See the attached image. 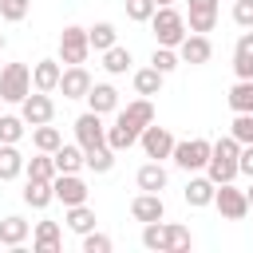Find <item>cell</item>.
<instances>
[{
    "label": "cell",
    "instance_id": "43",
    "mask_svg": "<svg viewBox=\"0 0 253 253\" xmlns=\"http://www.w3.org/2000/svg\"><path fill=\"white\" fill-rule=\"evenodd\" d=\"M245 198H249V210H253V182H249V190H245Z\"/></svg>",
    "mask_w": 253,
    "mask_h": 253
},
{
    "label": "cell",
    "instance_id": "42",
    "mask_svg": "<svg viewBox=\"0 0 253 253\" xmlns=\"http://www.w3.org/2000/svg\"><path fill=\"white\" fill-rule=\"evenodd\" d=\"M237 166H241V174H245V178H253V142H249V146H241Z\"/></svg>",
    "mask_w": 253,
    "mask_h": 253
},
{
    "label": "cell",
    "instance_id": "36",
    "mask_svg": "<svg viewBox=\"0 0 253 253\" xmlns=\"http://www.w3.org/2000/svg\"><path fill=\"white\" fill-rule=\"evenodd\" d=\"M24 115H0V142H20L24 138Z\"/></svg>",
    "mask_w": 253,
    "mask_h": 253
},
{
    "label": "cell",
    "instance_id": "18",
    "mask_svg": "<svg viewBox=\"0 0 253 253\" xmlns=\"http://www.w3.org/2000/svg\"><path fill=\"white\" fill-rule=\"evenodd\" d=\"M51 158H55V170H59V174H79V170L87 166V150H83L79 142H63Z\"/></svg>",
    "mask_w": 253,
    "mask_h": 253
},
{
    "label": "cell",
    "instance_id": "14",
    "mask_svg": "<svg viewBox=\"0 0 253 253\" xmlns=\"http://www.w3.org/2000/svg\"><path fill=\"white\" fill-rule=\"evenodd\" d=\"M130 217L134 221H162L166 217V202H162V194H150V190H142V194H134V202H130Z\"/></svg>",
    "mask_w": 253,
    "mask_h": 253
},
{
    "label": "cell",
    "instance_id": "16",
    "mask_svg": "<svg viewBox=\"0 0 253 253\" xmlns=\"http://www.w3.org/2000/svg\"><path fill=\"white\" fill-rule=\"evenodd\" d=\"M59 91H63V99H87V91H91V75H87V67H83V63L63 67Z\"/></svg>",
    "mask_w": 253,
    "mask_h": 253
},
{
    "label": "cell",
    "instance_id": "45",
    "mask_svg": "<svg viewBox=\"0 0 253 253\" xmlns=\"http://www.w3.org/2000/svg\"><path fill=\"white\" fill-rule=\"evenodd\" d=\"M4 43H8V40H4V32H0V51H4Z\"/></svg>",
    "mask_w": 253,
    "mask_h": 253
},
{
    "label": "cell",
    "instance_id": "34",
    "mask_svg": "<svg viewBox=\"0 0 253 253\" xmlns=\"http://www.w3.org/2000/svg\"><path fill=\"white\" fill-rule=\"evenodd\" d=\"M115 154H119V150H111L107 142H103V146H95V150H87V170H95V174H107V170L115 166Z\"/></svg>",
    "mask_w": 253,
    "mask_h": 253
},
{
    "label": "cell",
    "instance_id": "22",
    "mask_svg": "<svg viewBox=\"0 0 253 253\" xmlns=\"http://www.w3.org/2000/svg\"><path fill=\"white\" fill-rule=\"evenodd\" d=\"M28 233H32V225H28L20 213H8V217L0 221V245H8V249H20V245L28 241Z\"/></svg>",
    "mask_w": 253,
    "mask_h": 253
},
{
    "label": "cell",
    "instance_id": "28",
    "mask_svg": "<svg viewBox=\"0 0 253 253\" xmlns=\"http://www.w3.org/2000/svg\"><path fill=\"white\" fill-rule=\"evenodd\" d=\"M24 202H28L32 210H43V206H51V202H55V190H51V182H43V178H28V186H24Z\"/></svg>",
    "mask_w": 253,
    "mask_h": 253
},
{
    "label": "cell",
    "instance_id": "2",
    "mask_svg": "<svg viewBox=\"0 0 253 253\" xmlns=\"http://www.w3.org/2000/svg\"><path fill=\"white\" fill-rule=\"evenodd\" d=\"M237 158H241V142H237L233 134H225V138L213 142V154H210V162H206V174H210L217 186H221V182H233V178L241 174Z\"/></svg>",
    "mask_w": 253,
    "mask_h": 253
},
{
    "label": "cell",
    "instance_id": "9",
    "mask_svg": "<svg viewBox=\"0 0 253 253\" xmlns=\"http://www.w3.org/2000/svg\"><path fill=\"white\" fill-rule=\"evenodd\" d=\"M75 142H79L83 150H95V146H103V142H107V126H103V115H95V111L79 115V119H75Z\"/></svg>",
    "mask_w": 253,
    "mask_h": 253
},
{
    "label": "cell",
    "instance_id": "35",
    "mask_svg": "<svg viewBox=\"0 0 253 253\" xmlns=\"http://www.w3.org/2000/svg\"><path fill=\"white\" fill-rule=\"evenodd\" d=\"M178 63H182V59H178V47H162V43H158V47L150 51V67H158L162 75H170Z\"/></svg>",
    "mask_w": 253,
    "mask_h": 253
},
{
    "label": "cell",
    "instance_id": "33",
    "mask_svg": "<svg viewBox=\"0 0 253 253\" xmlns=\"http://www.w3.org/2000/svg\"><path fill=\"white\" fill-rule=\"evenodd\" d=\"M103 67L111 71V75H126V67H130V47H107L103 51Z\"/></svg>",
    "mask_w": 253,
    "mask_h": 253
},
{
    "label": "cell",
    "instance_id": "30",
    "mask_svg": "<svg viewBox=\"0 0 253 253\" xmlns=\"http://www.w3.org/2000/svg\"><path fill=\"white\" fill-rule=\"evenodd\" d=\"M162 79H166V75H162L158 67H138V71H134V91L146 95V99H154V95L162 91Z\"/></svg>",
    "mask_w": 253,
    "mask_h": 253
},
{
    "label": "cell",
    "instance_id": "39",
    "mask_svg": "<svg viewBox=\"0 0 253 253\" xmlns=\"http://www.w3.org/2000/svg\"><path fill=\"white\" fill-rule=\"evenodd\" d=\"M229 134H233L241 146H249V142H253V115H233V126H229Z\"/></svg>",
    "mask_w": 253,
    "mask_h": 253
},
{
    "label": "cell",
    "instance_id": "24",
    "mask_svg": "<svg viewBox=\"0 0 253 253\" xmlns=\"http://www.w3.org/2000/svg\"><path fill=\"white\" fill-rule=\"evenodd\" d=\"M194 245L190 229L178 225V221H162V253H186Z\"/></svg>",
    "mask_w": 253,
    "mask_h": 253
},
{
    "label": "cell",
    "instance_id": "10",
    "mask_svg": "<svg viewBox=\"0 0 253 253\" xmlns=\"http://www.w3.org/2000/svg\"><path fill=\"white\" fill-rule=\"evenodd\" d=\"M210 55H213V43H210V36H202V32H190V36L178 43V59L190 63V67L210 63Z\"/></svg>",
    "mask_w": 253,
    "mask_h": 253
},
{
    "label": "cell",
    "instance_id": "15",
    "mask_svg": "<svg viewBox=\"0 0 253 253\" xmlns=\"http://www.w3.org/2000/svg\"><path fill=\"white\" fill-rule=\"evenodd\" d=\"M59 79H63V63L59 59H40L32 67V91H59Z\"/></svg>",
    "mask_w": 253,
    "mask_h": 253
},
{
    "label": "cell",
    "instance_id": "32",
    "mask_svg": "<svg viewBox=\"0 0 253 253\" xmlns=\"http://www.w3.org/2000/svg\"><path fill=\"white\" fill-rule=\"evenodd\" d=\"M24 174H28V178H43V182H51V178H55L59 170H55V158H51L47 150H40L36 158H28V166H24Z\"/></svg>",
    "mask_w": 253,
    "mask_h": 253
},
{
    "label": "cell",
    "instance_id": "3",
    "mask_svg": "<svg viewBox=\"0 0 253 253\" xmlns=\"http://www.w3.org/2000/svg\"><path fill=\"white\" fill-rule=\"evenodd\" d=\"M150 28H154V40L162 43V47H178L190 32V24H186V16L174 8V4H166V8H154V16H150Z\"/></svg>",
    "mask_w": 253,
    "mask_h": 253
},
{
    "label": "cell",
    "instance_id": "19",
    "mask_svg": "<svg viewBox=\"0 0 253 253\" xmlns=\"http://www.w3.org/2000/svg\"><path fill=\"white\" fill-rule=\"evenodd\" d=\"M134 182H138V190H150V194H162L166 190V182H170V174H166V166L162 162H142L138 166V174H134Z\"/></svg>",
    "mask_w": 253,
    "mask_h": 253
},
{
    "label": "cell",
    "instance_id": "38",
    "mask_svg": "<svg viewBox=\"0 0 253 253\" xmlns=\"http://www.w3.org/2000/svg\"><path fill=\"white\" fill-rule=\"evenodd\" d=\"M154 0H126V16L134 20V24H150V16H154Z\"/></svg>",
    "mask_w": 253,
    "mask_h": 253
},
{
    "label": "cell",
    "instance_id": "37",
    "mask_svg": "<svg viewBox=\"0 0 253 253\" xmlns=\"http://www.w3.org/2000/svg\"><path fill=\"white\" fill-rule=\"evenodd\" d=\"M28 12H32V0H0V16L8 24H20Z\"/></svg>",
    "mask_w": 253,
    "mask_h": 253
},
{
    "label": "cell",
    "instance_id": "29",
    "mask_svg": "<svg viewBox=\"0 0 253 253\" xmlns=\"http://www.w3.org/2000/svg\"><path fill=\"white\" fill-rule=\"evenodd\" d=\"M32 146H36V150H47V154H55V150L63 146V134H59V126H51V123H40V126H32Z\"/></svg>",
    "mask_w": 253,
    "mask_h": 253
},
{
    "label": "cell",
    "instance_id": "20",
    "mask_svg": "<svg viewBox=\"0 0 253 253\" xmlns=\"http://www.w3.org/2000/svg\"><path fill=\"white\" fill-rule=\"evenodd\" d=\"M87 107H91L95 115H111V111H119V91H115L111 83H91Z\"/></svg>",
    "mask_w": 253,
    "mask_h": 253
},
{
    "label": "cell",
    "instance_id": "12",
    "mask_svg": "<svg viewBox=\"0 0 253 253\" xmlns=\"http://www.w3.org/2000/svg\"><path fill=\"white\" fill-rule=\"evenodd\" d=\"M51 190H55V202H63V210L87 202V182L79 174H55L51 178Z\"/></svg>",
    "mask_w": 253,
    "mask_h": 253
},
{
    "label": "cell",
    "instance_id": "17",
    "mask_svg": "<svg viewBox=\"0 0 253 253\" xmlns=\"http://www.w3.org/2000/svg\"><path fill=\"white\" fill-rule=\"evenodd\" d=\"M213 194H217V182H213L210 174H206V178H190V182H186V190H182L186 206H194V210L213 206Z\"/></svg>",
    "mask_w": 253,
    "mask_h": 253
},
{
    "label": "cell",
    "instance_id": "6",
    "mask_svg": "<svg viewBox=\"0 0 253 253\" xmlns=\"http://www.w3.org/2000/svg\"><path fill=\"white\" fill-rule=\"evenodd\" d=\"M210 154H213V142H210V138H182V142H174V162H178L186 174L206 170Z\"/></svg>",
    "mask_w": 253,
    "mask_h": 253
},
{
    "label": "cell",
    "instance_id": "27",
    "mask_svg": "<svg viewBox=\"0 0 253 253\" xmlns=\"http://www.w3.org/2000/svg\"><path fill=\"white\" fill-rule=\"evenodd\" d=\"M225 99H229V111L233 115H253V79H237Z\"/></svg>",
    "mask_w": 253,
    "mask_h": 253
},
{
    "label": "cell",
    "instance_id": "26",
    "mask_svg": "<svg viewBox=\"0 0 253 253\" xmlns=\"http://www.w3.org/2000/svg\"><path fill=\"white\" fill-rule=\"evenodd\" d=\"M63 221H67V229L71 233H91L95 229V210L87 206V202H79V206H67V213H63Z\"/></svg>",
    "mask_w": 253,
    "mask_h": 253
},
{
    "label": "cell",
    "instance_id": "7",
    "mask_svg": "<svg viewBox=\"0 0 253 253\" xmlns=\"http://www.w3.org/2000/svg\"><path fill=\"white\" fill-rule=\"evenodd\" d=\"M174 134H170V126H146L142 134H138V146H142V154L146 158H154V162H162V158H174Z\"/></svg>",
    "mask_w": 253,
    "mask_h": 253
},
{
    "label": "cell",
    "instance_id": "40",
    "mask_svg": "<svg viewBox=\"0 0 253 253\" xmlns=\"http://www.w3.org/2000/svg\"><path fill=\"white\" fill-rule=\"evenodd\" d=\"M111 245H115V241H111L107 233H95V229L83 233V253H111Z\"/></svg>",
    "mask_w": 253,
    "mask_h": 253
},
{
    "label": "cell",
    "instance_id": "23",
    "mask_svg": "<svg viewBox=\"0 0 253 253\" xmlns=\"http://www.w3.org/2000/svg\"><path fill=\"white\" fill-rule=\"evenodd\" d=\"M233 75L253 79V32L237 36V43H233Z\"/></svg>",
    "mask_w": 253,
    "mask_h": 253
},
{
    "label": "cell",
    "instance_id": "13",
    "mask_svg": "<svg viewBox=\"0 0 253 253\" xmlns=\"http://www.w3.org/2000/svg\"><path fill=\"white\" fill-rule=\"evenodd\" d=\"M186 8H190V16H186L190 32H202V36H206V32H213L221 0H186Z\"/></svg>",
    "mask_w": 253,
    "mask_h": 253
},
{
    "label": "cell",
    "instance_id": "11",
    "mask_svg": "<svg viewBox=\"0 0 253 253\" xmlns=\"http://www.w3.org/2000/svg\"><path fill=\"white\" fill-rule=\"evenodd\" d=\"M20 115H24L28 126H40V123H51V119H55V103H51L47 91H36V95H28V99L20 103Z\"/></svg>",
    "mask_w": 253,
    "mask_h": 253
},
{
    "label": "cell",
    "instance_id": "41",
    "mask_svg": "<svg viewBox=\"0 0 253 253\" xmlns=\"http://www.w3.org/2000/svg\"><path fill=\"white\" fill-rule=\"evenodd\" d=\"M233 24L253 28V0H233Z\"/></svg>",
    "mask_w": 253,
    "mask_h": 253
},
{
    "label": "cell",
    "instance_id": "4",
    "mask_svg": "<svg viewBox=\"0 0 253 253\" xmlns=\"http://www.w3.org/2000/svg\"><path fill=\"white\" fill-rule=\"evenodd\" d=\"M32 95V67L28 63H8L0 71V99L4 103H24Z\"/></svg>",
    "mask_w": 253,
    "mask_h": 253
},
{
    "label": "cell",
    "instance_id": "21",
    "mask_svg": "<svg viewBox=\"0 0 253 253\" xmlns=\"http://www.w3.org/2000/svg\"><path fill=\"white\" fill-rule=\"evenodd\" d=\"M63 245V233L55 221H36V233H32V249L36 253H59Z\"/></svg>",
    "mask_w": 253,
    "mask_h": 253
},
{
    "label": "cell",
    "instance_id": "31",
    "mask_svg": "<svg viewBox=\"0 0 253 253\" xmlns=\"http://www.w3.org/2000/svg\"><path fill=\"white\" fill-rule=\"evenodd\" d=\"M87 40H91V51H107V47H115L119 43V32H115V24H95V28H87Z\"/></svg>",
    "mask_w": 253,
    "mask_h": 253
},
{
    "label": "cell",
    "instance_id": "5",
    "mask_svg": "<svg viewBox=\"0 0 253 253\" xmlns=\"http://www.w3.org/2000/svg\"><path fill=\"white\" fill-rule=\"evenodd\" d=\"M87 55H91L87 28H79V24H67V28L59 32V63L75 67V63H87Z\"/></svg>",
    "mask_w": 253,
    "mask_h": 253
},
{
    "label": "cell",
    "instance_id": "25",
    "mask_svg": "<svg viewBox=\"0 0 253 253\" xmlns=\"http://www.w3.org/2000/svg\"><path fill=\"white\" fill-rule=\"evenodd\" d=\"M24 166H28V158L16 150V142H0V182L20 178V174H24Z\"/></svg>",
    "mask_w": 253,
    "mask_h": 253
},
{
    "label": "cell",
    "instance_id": "44",
    "mask_svg": "<svg viewBox=\"0 0 253 253\" xmlns=\"http://www.w3.org/2000/svg\"><path fill=\"white\" fill-rule=\"evenodd\" d=\"M154 4H158V8H166V4H178V0H154Z\"/></svg>",
    "mask_w": 253,
    "mask_h": 253
},
{
    "label": "cell",
    "instance_id": "1",
    "mask_svg": "<svg viewBox=\"0 0 253 253\" xmlns=\"http://www.w3.org/2000/svg\"><path fill=\"white\" fill-rule=\"evenodd\" d=\"M150 123H154V103L142 95V99H134V103H126V107L119 111L115 126H107V146H111V150H130Z\"/></svg>",
    "mask_w": 253,
    "mask_h": 253
},
{
    "label": "cell",
    "instance_id": "8",
    "mask_svg": "<svg viewBox=\"0 0 253 253\" xmlns=\"http://www.w3.org/2000/svg\"><path fill=\"white\" fill-rule=\"evenodd\" d=\"M213 206H217L221 217H229V221H241V217L249 213V198H245V190H237L233 182H221V186H217Z\"/></svg>",
    "mask_w": 253,
    "mask_h": 253
}]
</instances>
